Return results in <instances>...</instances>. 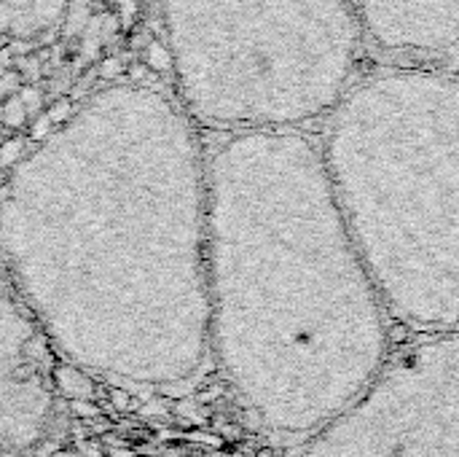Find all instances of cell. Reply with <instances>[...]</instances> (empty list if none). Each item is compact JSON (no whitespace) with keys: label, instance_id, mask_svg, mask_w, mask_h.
Segmentation results:
<instances>
[{"label":"cell","instance_id":"8","mask_svg":"<svg viewBox=\"0 0 459 457\" xmlns=\"http://www.w3.org/2000/svg\"><path fill=\"white\" fill-rule=\"evenodd\" d=\"M48 119H51V124H59V121H65L67 116H70V102L67 100H62V102H56L48 113H46Z\"/></svg>","mask_w":459,"mask_h":457},{"label":"cell","instance_id":"6","mask_svg":"<svg viewBox=\"0 0 459 457\" xmlns=\"http://www.w3.org/2000/svg\"><path fill=\"white\" fill-rule=\"evenodd\" d=\"M24 119H27V105H24L19 97L8 100V102H5V110H3V121H5L8 127H22Z\"/></svg>","mask_w":459,"mask_h":457},{"label":"cell","instance_id":"2","mask_svg":"<svg viewBox=\"0 0 459 457\" xmlns=\"http://www.w3.org/2000/svg\"><path fill=\"white\" fill-rule=\"evenodd\" d=\"M320 154L390 318L459 331V75L360 73L320 121Z\"/></svg>","mask_w":459,"mask_h":457},{"label":"cell","instance_id":"1","mask_svg":"<svg viewBox=\"0 0 459 457\" xmlns=\"http://www.w3.org/2000/svg\"><path fill=\"white\" fill-rule=\"evenodd\" d=\"M207 291L210 353L280 439L325 428L393 350V318L304 129L226 132L207 154Z\"/></svg>","mask_w":459,"mask_h":457},{"label":"cell","instance_id":"7","mask_svg":"<svg viewBox=\"0 0 459 457\" xmlns=\"http://www.w3.org/2000/svg\"><path fill=\"white\" fill-rule=\"evenodd\" d=\"M19 151H22V143L19 140H11L0 148V164H11L19 159Z\"/></svg>","mask_w":459,"mask_h":457},{"label":"cell","instance_id":"5","mask_svg":"<svg viewBox=\"0 0 459 457\" xmlns=\"http://www.w3.org/2000/svg\"><path fill=\"white\" fill-rule=\"evenodd\" d=\"M366 43L403 62L459 48V0H355Z\"/></svg>","mask_w":459,"mask_h":457},{"label":"cell","instance_id":"3","mask_svg":"<svg viewBox=\"0 0 459 457\" xmlns=\"http://www.w3.org/2000/svg\"><path fill=\"white\" fill-rule=\"evenodd\" d=\"M188 113L223 132L304 129L360 75L355 0H164Z\"/></svg>","mask_w":459,"mask_h":457},{"label":"cell","instance_id":"4","mask_svg":"<svg viewBox=\"0 0 459 457\" xmlns=\"http://www.w3.org/2000/svg\"><path fill=\"white\" fill-rule=\"evenodd\" d=\"M299 457H459V331L390 350L377 377Z\"/></svg>","mask_w":459,"mask_h":457},{"label":"cell","instance_id":"10","mask_svg":"<svg viewBox=\"0 0 459 457\" xmlns=\"http://www.w3.org/2000/svg\"><path fill=\"white\" fill-rule=\"evenodd\" d=\"M43 457H51V453H48V455H43Z\"/></svg>","mask_w":459,"mask_h":457},{"label":"cell","instance_id":"9","mask_svg":"<svg viewBox=\"0 0 459 457\" xmlns=\"http://www.w3.org/2000/svg\"><path fill=\"white\" fill-rule=\"evenodd\" d=\"M19 100L27 105V110H32V108H38V105H40V92H38V89H32V86H27V89H22Z\"/></svg>","mask_w":459,"mask_h":457}]
</instances>
